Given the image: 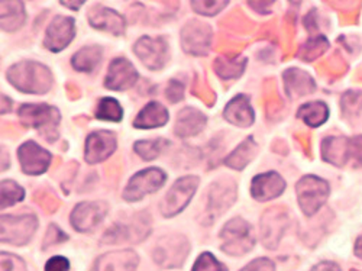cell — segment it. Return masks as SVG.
I'll return each mask as SVG.
<instances>
[{"label":"cell","instance_id":"7bdbcfd3","mask_svg":"<svg viewBox=\"0 0 362 271\" xmlns=\"http://www.w3.org/2000/svg\"><path fill=\"white\" fill-rule=\"evenodd\" d=\"M45 271H70V263L63 255H55L47 261Z\"/></svg>","mask_w":362,"mask_h":271},{"label":"cell","instance_id":"f35d334b","mask_svg":"<svg viewBox=\"0 0 362 271\" xmlns=\"http://www.w3.org/2000/svg\"><path fill=\"white\" fill-rule=\"evenodd\" d=\"M67 239H69V236L66 235V232H63L57 225H49V228L47 231V235L44 238V244H42L44 250H47L48 247L57 246V244H62Z\"/></svg>","mask_w":362,"mask_h":271},{"label":"cell","instance_id":"f546056e","mask_svg":"<svg viewBox=\"0 0 362 271\" xmlns=\"http://www.w3.org/2000/svg\"><path fill=\"white\" fill-rule=\"evenodd\" d=\"M25 9L22 2H2V29L12 33L22 26Z\"/></svg>","mask_w":362,"mask_h":271},{"label":"cell","instance_id":"9a60e30c","mask_svg":"<svg viewBox=\"0 0 362 271\" xmlns=\"http://www.w3.org/2000/svg\"><path fill=\"white\" fill-rule=\"evenodd\" d=\"M76 37V22L69 16H55L49 23L44 47L52 52L63 51Z\"/></svg>","mask_w":362,"mask_h":271},{"label":"cell","instance_id":"d4e9b609","mask_svg":"<svg viewBox=\"0 0 362 271\" xmlns=\"http://www.w3.org/2000/svg\"><path fill=\"white\" fill-rule=\"evenodd\" d=\"M170 119V113L165 106L158 102H149L134 120L136 129H154L164 127Z\"/></svg>","mask_w":362,"mask_h":271},{"label":"cell","instance_id":"e0dca14e","mask_svg":"<svg viewBox=\"0 0 362 271\" xmlns=\"http://www.w3.org/2000/svg\"><path fill=\"white\" fill-rule=\"evenodd\" d=\"M236 199V189L232 182H226V180H222V182H218L214 185V188L210 189L209 193V204H207V217H209V224L219 218L222 214H225L226 210L233 204Z\"/></svg>","mask_w":362,"mask_h":271},{"label":"cell","instance_id":"603a6c76","mask_svg":"<svg viewBox=\"0 0 362 271\" xmlns=\"http://www.w3.org/2000/svg\"><path fill=\"white\" fill-rule=\"evenodd\" d=\"M206 116L194 108H185L178 113L174 132L180 138H189L200 134L206 127Z\"/></svg>","mask_w":362,"mask_h":271},{"label":"cell","instance_id":"ab89813d","mask_svg":"<svg viewBox=\"0 0 362 271\" xmlns=\"http://www.w3.org/2000/svg\"><path fill=\"white\" fill-rule=\"evenodd\" d=\"M165 93H167V99L171 103H177V102H180L181 99H183V96H185V84L181 83V81H178V80H175V79H173L168 83V87H167V92Z\"/></svg>","mask_w":362,"mask_h":271},{"label":"cell","instance_id":"484cf974","mask_svg":"<svg viewBox=\"0 0 362 271\" xmlns=\"http://www.w3.org/2000/svg\"><path fill=\"white\" fill-rule=\"evenodd\" d=\"M283 79L286 83L287 95L293 99L310 95L312 92H315V88H316L313 79L308 73L297 70V69L287 70L284 73Z\"/></svg>","mask_w":362,"mask_h":271},{"label":"cell","instance_id":"8d00e7d4","mask_svg":"<svg viewBox=\"0 0 362 271\" xmlns=\"http://www.w3.org/2000/svg\"><path fill=\"white\" fill-rule=\"evenodd\" d=\"M342 110L346 116H354L362 109V92H348L344 95L342 100Z\"/></svg>","mask_w":362,"mask_h":271},{"label":"cell","instance_id":"6da1fadb","mask_svg":"<svg viewBox=\"0 0 362 271\" xmlns=\"http://www.w3.org/2000/svg\"><path fill=\"white\" fill-rule=\"evenodd\" d=\"M9 83L19 92L29 95H44L52 86L51 71L41 63L22 62L6 71Z\"/></svg>","mask_w":362,"mask_h":271},{"label":"cell","instance_id":"74e56055","mask_svg":"<svg viewBox=\"0 0 362 271\" xmlns=\"http://www.w3.org/2000/svg\"><path fill=\"white\" fill-rule=\"evenodd\" d=\"M226 6L228 2H223V0H221V2H199V0L192 2V9L204 16H215L219 12H222Z\"/></svg>","mask_w":362,"mask_h":271},{"label":"cell","instance_id":"44dd1931","mask_svg":"<svg viewBox=\"0 0 362 271\" xmlns=\"http://www.w3.org/2000/svg\"><path fill=\"white\" fill-rule=\"evenodd\" d=\"M88 22L95 29H100V31L110 33L116 37L122 35L125 33V19L124 16L117 13L113 9L105 8V6H95L88 12Z\"/></svg>","mask_w":362,"mask_h":271},{"label":"cell","instance_id":"7a4b0ae2","mask_svg":"<svg viewBox=\"0 0 362 271\" xmlns=\"http://www.w3.org/2000/svg\"><path fill=\"white\" fill-rule=\"evenodd\" d=\"M21 124L26 128H34L41 132V135L54 142L58 138V124L62 120L59 110L49 105H22L18 110Z\"/></svg>","mask_w":362,"mask_h":271},{"label":"cell","instance_id":"ba28073f","mask_svg":"<svg viewBox=\"0 0 362 271\" xmlns=\"http://www.w3.org/2000/svg\"><path fill=\"white\" fill-rule=\"evenodd\" d=\"M38 228L35 215H19V217H2V243L13 246H26L34 236Z\"/></svg>","mask_w":362,"mask_h":271},{"label":"cell","instance_id":"4dcf8cb0","mask_svg":"<svg viewBox=\"0 0 362 271\" xmlns=\"http://www.w3.org/2000/svg\"><path fill=\"white\" fill-rule=\"evenodd\" d=\"M167 146H170V142L164 138H158V139L138 141V142H135L134 149H135V153L145 161H153L164 151Z\"/></svg>","mask_w":362,"mask_h":271},{"label":"cell","instance_id":"836d02e7","mask_svg":"<svg viewBox=\"0 0 362 271\" xmlns=\"http://www.w3.org/2000/svg\"><path fill=\"white\" fill-rule=\"evenodd\" d=\"M25 190L12 180H4L2 182V209L16 204L23 200Z\"/></svg>","mask_w":362,"mask_h":271},{"label":"cell","instance_id":"9c48e42d","mask_svg":"<svg viewBox=\"0 0 362 271\" xmlns=\"http://www.w3.org/2000/svg\"><path fill=\"white\" fill-rule=\"evenodd\" d=\"M167 175L160 168H146L136 173L131 180L124 192V199L127 202H138L144 196L156 193L165 183Z\"/></svg>","mask_w":362,"mask_h":271},{"label":"cell","instance_id":"4316f807","mask_svg":"<svg viewBox=\"0 0 362 271\" xmlns=\"http://www.w3.org/2000/svg\"><path fill=\"white\" fill-rule=\"evenodd\" d=\"M257 149V142L254 141L252 137H250L225 160V164L233 170H244L254 160Z\"/></svg>","mask_w":362,"mask_h":271},{"label":"cell","instance_id":"8992f818","mask_svg":"<svg viewBox=\"0 0 362 271\" xmlns=\"http://www.w3.org/2000/svg\"><path fill=\"white\" fill-rule=\"evenodd\" d=\"M199 188V177L197 175H185L178 178L173 185V188L165 195L161 202V214L165 218H173L180 214L192 200L196 190Z\"/></svg>","mask_w":362,"mask_h":271},{"label":"cell","instance_id":"f6af8a7d","mask_svg":"<svg viewBox=\"0 0 362 271\" xmlns=\"http://www.w3.org/2000/svg\"><path fill=\"white\" fill-rule=\"evenodd\" d=\"M312 271H341V268L335 263H320Z\"/></svg>","mask_w":362,"mask_h":271},{"label":"cell","instance_id":"4fadbf2b","mask_svg":"<svg viewBox=\"0 0 362 271\" xmlns=\"http://www.w3.org/2000/svg\"><path fill=\"white\" fill-rule=\"evenodd\" d=\"M117 146L116 135L110 131H95L86 139L84 160L87 164H99L107 160Z\"/></svg>","mask_w":362,"mask_h":271},{"label":"cell","instance_id":"83f0119b","mask_svg":"<svg viewBox=\"0 0 362 271\" xmlns=\"http://www.w3.org/2000/svg\"><path fill=\"white\" fill-rule=\"evenodd\" d=\"M102 59V48L98 45L84 47L73 55L71 64L77 71L81 73H92Z\"/></svg>","mask_w":362,"mask_h":271},{"label":"cell","instance_id":"d6986e66","mask_svg":"<svg viewBox=\"0 0 362 271\" xmlns=\"http://www.w3.org/2000/svg\"><path fill=\"white\" fill-rule=\"evenodd\" d=\"M286 190L284 178L276 173L268 171L254 177L251 183V195L259 202H267L281 196Z\"/></svg>","mask_w":362,"mask_h":271},{"label":"cell","instance_id":"d590c367","mask_svg":"<svg viewBox=\"0 0 362 271\" xmlns=\"http://www.w3.org/2000/svg\"><path fill=\"white\" fill-rule=\"evenodd\" d=\"M192 271H228V268L210 253H203L196 260Z\"/></svg>","mask_w":362,"mask_h":271},{"label":"cell","instance_id":"3957f363","mask_svg":"<svg viewBox=\"0 0 362 271\" xmlns=\"http://www.w3.org/2000/svg\"><path fill=\"white\" fill-rule=\"evenodd\" d=\"M221 250L230 257L245 255L254 248L255 238L252 229L243 218H233L221 231Z\"/></svg>","mask_w":362,"mask_h":271},{"label":"cell","instance_id":"ac0fdd59","mask_svg":"<svg viewBox=\"0 0 362 271\" xmlns=\"http://www.w3.org/2000/svg\"><path fill=\"white\" fill-rule=\"evenodd\" d=\"M138 80V71L127 58H115L109 64L105 87L110 90H128Z\"/></svg>","mask_w":362,"mask_h":271},{"label":"cell","instance_id":"ffe728a7","mask_svg":"<svg viewBox=\"0 0 362 271\" xmlns=\"http://www.w3.org/2000/svg\"><path fill=\"white\" fill-rule=\"evenodd\" d=\"M138 254L132 250L112 251L95 261L92 271H136Z\"/></svg>","mask_w":362,"mask_h":271},{"label":"cell","instance_id":"d6a6232c","mask_svg":"<svg viewBox=\"0 0 362 271\" xmlns=\"http://www.w3.org/2000/svg\"><path fill=\"white\" fill-rule=\"evenodd\" d=\"M247 66V58H233V59H222L219 58L216 62V73L222 79H233L239 77L244 73Z\"/></svg>","mask_w":362,"mask_h":271},{"label":"cell","instance_id":"ee69618b","mask_svg":"<svg viewBox=\"0 0 362 271\" xmlns=\"http://www.w3.org/2000/svg\"><path fill=\"white\" fill-rule=\"evenodd\" d=\"M352 161L355 167L362 166V135L352 138Z\"/></svg>","mask_w":362,"mask_h":271},{"label":"cell","instance_id":"1f68e13d","mask_svg":"<svg viewBox=\"0 0 362 271\" xmlns=\"http://www.w3.org/2000/svg\"><path fill=\"white\" fill-rule=\"evenodd\" d=\"M96 117L100 120H112V122H119L124 117V109L120 103L113 98L100 99L96 110Z\"/></svg>","mask_w":362,"mask_h":271},{"label":"cell","instance_id":"52a82bcc","mask_svg":"<svg viewBox=\"0 0 362 271\" xmlns=\"http://www.w3.org/2000/svg\"><path fill=\"white\" fill-rule=\"evenodd\" d=\"M151 232V219L148 214H138L129 224H115L103 236L102 243L139 244Z\"/></svg>","mask_w":362,"mask_h":271},{"label":"cell","instance_id":"30bf717a","mask_svg":"<svg viewBox=\"0 0 362 271\" xmlns=\"http://www.w3.org/2000/svg\"><path fill=\"white\" fill-rule=\"evenodd\" d=\"M134 51L144 66L153 71L161 70L168 59V45L164 38L142 37L136 41Z\"/></svg>","mask_w":362,"mask_h":271},{"label":"cell","instance_id":"60d3db41","mask_svg":"<svg viewBox=\"0 0 362 271\" xmlns=\"http://www.w3.org/2000/svg\"><path fill=\"white\" fill-rule=\"evenodd\" d=\"M2 271H26V268L23 261L16 255L2 253Z\"/></svg>","mask_w":362,"mask_h":271},{"label":"cell","instance_id":"681fc988","mask_svg":"<svg viewBox=\"0 0 362 271\" xmlns=\"http://www.w3.org/2000/svg\"><path fill=\"white\" fill-rule=\"evenodd\" d=\"M354 271H356V270H354Z\"/></svg>","mask_w":362,"mask_h":271},{"label":"cell","instance_id":"e575fe53","mask_svg":"<svg viewBox=\"0 0 362 271\" xmlns=\"http://www.w3.org/2000/svg\"><path fill=\"white\" fill-rule=\"evenodd\" d=\"M329 47V42L325 37H317L315 40H310L303 48H301L300 57L305 58V62H312V59L322 55Z\"/></svg>","mask_w":362,"mask_h":271},{"label":"cell","instance_id":"5bb4252c","mask_svg":"<svg viewBox=\"0 0 362 271\" xmlns=\"http://www.w3.org/2000/svg\"><path fill=\"white\" fill-rule=\"evenodd\" d=\"M181 44L192 55H206L212 44V28L207 23L192 21L181 33Z\"/></svg>","mask_w":362,"mask_h":271},{"label":"cell","instance_id":"cb8c5ba5","mask_svg":"<svg viewBox=\"0 0 362 271\" xmlns=\"http://www.w3.org/2000/svg\"><path fill=\"white\" fill-rule=\"evenodd\" d=\"M225 117L230 124L239 128L251 127L255 120V115L251 108L250 99L245 95L233 98L225 108Z\"/></svg>","mask_w":362,"mask_h":271},{"label":"cell","instance_id":"7c38bea8","mask_svg":"<svg viewBox=\"0 0 362 271\" xmlns=\"http://www.w3.org/2000/svg\"><path fill=\"white\" fill-rule=\"evenodd\" d=\"M107 204L105 202L78 203L70 217L71 225L78 232H92L106 217Z\"/></svg>","mask_w":362,"mask_h":271},{"label":"cell","instance_id":"7402d4cb","mask_svg":"<svg viewBox=\"0 0 362 271\" xmlns=\"http://www.w3.org/2000/svg\"><path fill=\"white\" fill-rule=\"evenodd\" d=\"M322 156L325 161L342 167L352 158V139L344 137H330L322 142Z\"/></svg>","mask_w":362,"mask_h":271},{"label":"cell","instance_id":"277c9868","mask_svg":"<svg viewBox=\"0 0 362 271\" xmlns=\"http://www.w3.org/2000/svg\"><path fill=\"white\" fill-rule=\"evenodd\" d=\"M330 193L327 182L316 175H306L296 186L298 204L308 217H313L323 206Z\"/></svg>","mask_w":362,"mask_h":271},{"label":"cell","instance_id":"b9f144b4","mask_svg":"<svg viewBox=\"0 0 362 271\" xmlns=\"http://www.w3.org/2000/svg\"><path fill=\"white\" fill-rule=\"evenodd\" d=\"M240 271H276V265L269 258H257Z\"/></svg>","mask_w":362,"mask_h":271},{"label":"cell","instance_id":"f1b7e54d","mask_svg":"<svg viewBox=\"0 0 362 271\" xmlns=\"http://www.w3.org/2000/svg\"><path fill=\"white\" fill-rule=\"evenodd\" d=\"M297 117L303 119L310 128H317L325 124L329 117V108L323 102H310L301 106L297 112Z\"/></svg>","mask_w":362,"mask_h":271},{"label":"cell","instance_id":"bcb514c9","mask_svg":"<svg viewBox=\"0 0 362 271\" xmlns=\"http://www.w3.org/2000/svg\"><path fill=\"white\" fill-rule=\"evenodd\" d=\"M62 5L66 6V8H70V9H73V11H77L78 8H81V6L84 5V2H83V0H80V2H76V4H74V2H73V4H71V2H62Z\"/></svg>","mask_w":362,"mask_h":271},{"label":"cell","instance_id":"5b68a950","mask_svg":"<svg viewBox=\"0 0 362 271\" xmlns=\"http://www.w3.org/2000/svg\"><path fill=\"white\" fill-rule=\"evenodd\" d=\"M190 253V244L183 235L163 236L154 247V261L163 268H178L185 264Z\"/></svg>","mask_w":362,"mask_h":271},{"label":"cell","instance_id":"2e32d148","mask_svg":"<svg viewBox=\"0 0 362 271\" xmlns=\"http://www.w3.org/2000/svg\"><path fill=\"white\" fill-rule=\"evenodd\" d=\"M286 226H287V214L284 210L280 207L268 209L262 215V222H261V233H262L264 246L269 250L277 248Z\"/></svg>","mask_w":362,"mask_h":271},{"label":"cell","instance_id":"7dc6e473","mask_svg":"<svg viewBox=\"0 0 362 271\" xmlns=\"http://www.w3.org/2000/svg\"><path fill=\"white\" fill-rule=\"evenodd\" d=\"M250 5H251L254 9H257L258 12H264L265 8H269L273 4H271V2H265V4H250Z\"/></svg>","mask_w":362,"mask_h":271},{"label":"cell","instance_id":"8fae6325","mask_svg":"<svg viewBox=\"0 0 362 271\" xmlns=\"http://www.w3.org/2000/svg\"><path fill=\"white\" fill-rule=\"evenodd\" d=\"M18 157L23 173L28 175L44 174L52 161L51 153L34 141H26L22 144L18 149Z\"/></svg>","mask_w":362,"mask_h":271},{"label":"cell","instance_id":"c3c4849f","mask_svg":"<svg viewBox=\"0 0 362 271\" xmlns=\"http://www.w3.org/2000/svg\"><path fill=\"white\" fill-rule=\"evenodd\" d=\"M355 254H356V257L362 258V236L358 238V241H356V244H355Z\"/></svg>","mask_w":362,"mask_h":271}]
</instances>
